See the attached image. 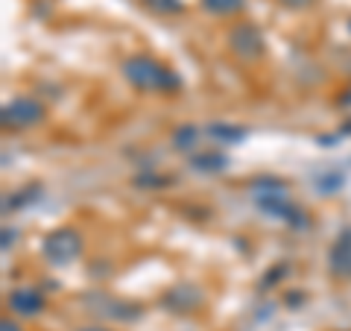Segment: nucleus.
Segmentation results:
<instances>
[{
	"mask_svg": "<svg viewBox=\"0 0 351 331\" xmlns=\"http://www.w3.org/2000/svg\"><path fill=\"white\" fill-rule=\"evenodd\" d=\"M44 117V106L32 97H18V100L3 106V126L6 129H27L36 126Z\"/></svg>",
	"mask_w": 351,
	"mask_h": 331,
	"instance_id": "4",
	"label": "nucleus"
},
{
	"mask_svg": "<svg viewBox=\"0 0 351 331\" xmlns=\"http://www.w3.org/2000/svg\"><path fill=\"white\" fill-rule=\"evenodd\" d=\"M9 308L21 317H36L44 308V299L36 288H18V290L9 293Z\"/></svg>",
	"mask_w": 351,
	"mask_h": 331,
	"instance_id": "7",
	"label": "nucleus"
},
{
	"mask_svg": "<svg viewBox=\"0 0 351 331\" xmlns=\"http://www.w3.org/2000/svg\"><path fill=\"white\" fill-rule=\"evenodd\" d=\"M144 3L158 15H173V12H182V0H144Z\"/></svg>",
	"mask_w": 351,
	"mask_h": 331,
	"instance_id": "13",
	"label": "nucleus"
},
{
	"mask_svg": "<svg viewBox=\"0 0 351 331\" xmlns=\"http://www.w3.org/2000/svg\"><path fill=\"white\" fill-rule=\"evenodd\" d=\"M80 331H108V328H97V326H91V328H80Z\"/></svg>",
	"mask_w": 351,
	"mask_h": 331,
	"instance_id": "16",
	"label": "nucleus"
},
{
	"mask_svg": "<svg viewBox=\"0 0 351 331\" xmlns=\"http://www.w3.org/2000/svg\"><path fill=\"white\" fill-rule=\"evenodd\" d=\"M228 47L240 59H261L263 56V36L255 24H234L228 32Z\"/></svg>",
	"mask_w": 351,
	"mask_h": 331,
	"instance_id": "5",
	"label": "nucleus"
},
{
	"mask_svg": "<svg viewBox=\"0 0 351 331\" xmlns=\"http://www.w3.org/2000/svg\"><path fill=\"white\" fill-rule=\"evenodd\" d=\"M44 258L53 264H71L82 252V238L73 229H56L44 238Z\"/></svg>",
	"mask_w": 351,
	"mask_h": 331,
	"instance_id": "3",
	"label": "nucleus"
},
{
	"mask_svg": "<svg viewBox=\"0 0 351 331\" xmlns=\"http://www.w3.org/2000/svg\"><path fill=\"white\" fill-rule=\"evenodd\" d=\"M348 30H351V21H348Z\"/></svg>",
	"mask_w": 351,
	"mask_h": 331,
	"instance_id": "17",
	"label": "nucleus"
},
{
	"mask_svg": "<svg viewBox=\"0 0 351 331\" xmlns=\"http://www.w3.org/2000/svg\"><path fill=\"white\" fill-rule=\"evenodd\" d=\"M0 331H21V328L12 323V319H3V326H0Z\"/></svg>",
	"mask_w": 351,
	"mask_h": 331,
	"instance_id": "14",
	"label": "nucleus"
},
{
	"mask_svg": "<svg viewBox=\"0 0 351 331\" xmlns=\"http://www.w3.org/2000/svg\"><path fill=\"white\" fill-rule=\"evenodd\" d=\"M123 76L141 91H176L179 76L149 56H132L123 62Z\"/></svg>",
	"mask_w": 351,
	"mask_h": 331,
	"instance_id": "2",
	"label": "nucleus"
},
{
	"mask_svg": "<svg viewBox=\"0 0 351 331\" xmlns=\"http://www.w3.org/2000/svg\"><path fill=\"white\" fill-rule=\"evenodd\" d=\"M249 194H252V200H255V205L261 208L263 214L278 217V220H284V223H290V226H304V217H302L299 208L290 203V194H287V187H284V182H278V179H258V182H252Z\"/></svg>",
	"mask_w": 351,
	"mask_h": 331,
	"instance_id": "1",
	"label": "nucleus"
},
{
	"mask_svg": "<svg viewBox=\"0 0 351 331\" xmlns=\"http://www.w3.org/2000/svg\"><path fill=\"white\" fill-rule=\"evenodd\" d=\"M208 135L217 138V141H223V144H234V141H240L246 135L240 126H226V124H211L208 126Z\"/></svg>",
	"mask_w": 351,
	"mask_h": 331,
	"instance_id": "11",
	"label": "nucleus"
},
{
	"mask_svg": "<svg viewBox=\"0 0 351 331\" xmlns=\"http://www.w3.org/2000/svg\"><path fill=\"white\" fill-rule=\"evenodd\" d=\"M196 141H199V129L196 126H179L173 132V147L176 150H191V147H196Z\"/></svg>",
	"mask_w": 351,
	"mask_h": 331,
	"instance_id": "12",
	"label": "nucleus"
},
{
	"mask_svg": "<svg viewBox=\"0 0 351 331\" xmlns=\"http://www.w3.org/2000/svg\"><path fill=\"white\" fill-rule=\"evenodd\" d=\"M243 6H246V0H202V9H205V12H211V15H217V18L237 15Z\"/></svg>",
	"mask_w": 351,
	"mask_h": 331,
	"instance_id": "9",
	"label": "nucleus"
},
{
	"mask_svg": "<svg viewBox=\"0 0 351 331\" xmlns=\"http://www.w3.org/2000/svg\"><path fill=\"white\" fill-rule=\"evenodd\" d=\"M167 302H173L179 311H191V308H196L202 302V296L196 293L191 284H176V288L167 293ZM176 308H173V311H176Z\"/></svg>",
	"mask_w": 351,
	"mask_h": 331,
	"instance_id": "8",
	"label": "nucleus"
},
{
	"mask_svg": "<svg viewBox=\"0 0 351 331\" xmlns=\"http://www.w3.org/2000/svg\"><path fill=\"white\" fill-rule=\"evenodd\" d=\"M328 261H331V273H334V275L351 279V229H343V231L337 235Z\"/></svg>",
	"mask_w": 351,
	"mask_h": 331,
	"instance_id": "6",
	"label": "nucleus"
},
{
	"mask_svg": "<svg viewBox=\"0 0 351 331\" xmlns=\"http://www.w3.org/2000/svg\"><path fill=\"white\" fill-rule=\"evenodd\" d=\"M281 3H284V6H307L311 0H281Z\"/></svg>",
	"mask_w": 351,
	"mask_h": 331,
	"instance_id": "15",
	"label": "nucleus"
},
{
	"mask_svg": "<svg viewBox=\"0 0 351 331\" xmlns=\"http://www.w3.org/2000/svg\"><path fill=\"white\" fill-rule=\"evenodd\" d=\"M193 170H202V173H214V170H223L226 168V156L223 152H196V156L191 159Z\"/></svg>",
	"mask_w": 351,
	"mask_h": 331,
	"instance_id": "10",
	"label": "nucleus"
}]
</instances>
